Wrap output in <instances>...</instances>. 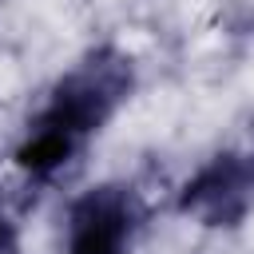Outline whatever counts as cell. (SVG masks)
Returning a JSON list of instances; mask_svg holds the SVG:
<instances>
[{
    "instance_id": "obj_3",
    "label": "cell",
    "mask_w": 254,
    "mask_h": 254,
    "mask_svg": "<svg viewBox=\"0 0 254 254\" xmlns=\"http://www.w3.org/2000/svg\"><path fill=\"white\" fill-rule=\"evenodd\" d=\"M175 210L202 230H238L254 214V151H214L179 187Z\"/></svg>"
},
{
    "instance_id": "obj_4",
    "label": "cell",
    "mask_w": 254,
    "mask_h": 254,
    "mask_svg": "<svg viewBox=\"0 0 254 254\" xmlns=\"http://www.w3.org/2000/svg\"><path fill=\"white\" fill-rule=\"evenodd\" d=\"M0 254H20V226L0 210Z\"/></svg>"
},
{
    "instance_id": "obj_2",
    "label": "cell",
    "mask_w": 254,
    "mask_h": 254,
    "mask_svg": "<svg viewBox=\"0 0 254 254\" xmlns=\"http://www.w3.org/2000/svg\"><path fill=\"white\" fill-rule=\"evenodd\" d=\"M143 226L147 202L131 183H95L67 202L64 254H135Z\"/></svg>"
},
{
    "instance_id": "obj_1",
    "label": "cell",
    "mask_w": 254,
    "mask_h": 254,
    "mask_svg": "<svg viewBox=\"0 0 254 254\" xmlns=\"http://www.w3.org/2000/svg\"><path fill=\"white\" fill-rule=\"evenodd\" d=\"M139 87L135 56L119 44L87 48L48 91L16 143V167L28 183H56L67 175L87 143L127 107Z\"/></svg>"
}]
</instances>
